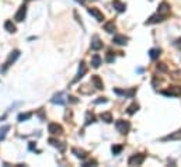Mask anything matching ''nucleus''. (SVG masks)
<instances>
[{
    "label": "nucleus",
    "mask_w": 181,
    "mask_h": 167,
    "mask_svg": "<svg viewBox=\"0 0 181 167\" xmlns=\"http://www.w3.org/2000/svg\"><path fill=\"white\" fill-rule=\"evenodd\" d=\"M18 56H20V51H13V52L10 54V56H9V59L6 60L4 66H3V67H0V70H2V72H6V70L9 69V67H10L11 65L14 63V62H16Z\"/></svg>",
    "instance_id": "nucleus-1"
},
{
    "label": "nucleus",
    "mask_w": 181,
    "mask_h": 167,
    "mask_svg": "<svg viewBox=\"0 0 181 167\" xmlns=\"http://www.w3.org/2000/svg\"><path fill=\"white\" fill-rule=\"evenodd\" d=\"M115 128L118 129V132H121V134H128L129 129H131V124H129L128 121L118 120L115 122Z\"/></svg>",
    "instance_id": "nucleus-2"
},
{
    "label": "nucleus",
    "mask_w": 181,
    "mask_h": 167,
    "mask_svg": "<svg viewBox=\"0 0 181 167\" xmlns=\"http://www.w3.org/2000/svg\"><path fill=\"white\" fill-rule=\"evenodd\" d=\"M146 156L145 154H133V156L129 157V160H128V164L129 166H141L143 161H145Z\"/></svg>",
    "instance_id": "nucleus-3"
},
{
    "label": "nucleus",
    "mask_w": 181,
    "mask_h": 167,
    "mask_svg": "<svg viewBox=\"0 0 181 167\" xmlns=\"http://www.w3.org/2000/svg\"><path fill=\"white\" fill-rule=\"evenodd\" d=\"M166 18H167V14H161V13H159L157 11V14L152 16L150 18L146 21V24H156V23H160V21L166 20Z\"/></svg>",
    "instance_id": "nucleus-4"
},
{
    "label": "nucleus",
    "mask_w": 181,
    "mask_h": 167,
    "mask_svg": "<svg viewBox=\"0 0 181 167\" xmlns=\"http://www.w3.org/2000/svg\"><path fill=\"white\" fill-rule=\"evenodd\" d=\"M89 14L94 17L97 21H102V20H104V14H102L101 11L98 10V9H96V7H91V9H89Z\"/></svg>",
    "instance_id": "nucleus-5"
},
{
    "label": "nucleus",
    "mask_w": 181,
    "mask_h": 167,
    "mask_svg": "<svg viewBox=\"0 0 181 167\" xmlns=\"http://www.w3.org/2000/svg\"><path fill=\"white\" fill-rule=\"evenodd\" d=\"M25 16H27V7H25V4H23V6L18 9V11H17L14 18H16V21H24Z\"/></svg>",
    "instance_id": "nucleus-6"
},
{
    "label": "nucleus",
    "mask_w": 181,
    "mask_h": 167,
    "mask_svg": "<svg viewBox=\"0 0 181 167\" xmlns=\"http://www.w3.org/2000/svg\"><path fill=\"white\" fill-rule=\"evenodd\" d=\"M48 131H49L52 135H59V134H62V132H63L62 127H60V125H58V124H55V122H52V124L48 125Z\"/></svg>",
    "instance_id": "nucleus-7"
},
{
    "label": "nucleus",
    "mask_w": 181,
    "mask_h": 167,
    "mask_svg": "<svg viewBox=\"0 0 181 167\" xmlns=\"http://www.w3.org/2000/svg\"><path fill=\"white\" fill-rule=\"evenodd\" d=\"M161 93L164 94V96H174V97H177V96H181V89L180 87H175V86H173L170 89V90H166V91H161Z\"/></svg>",
    "instance_id": "nucleus-8"
},
{
    "label": "nucleus",
    "mask_w": 181,
    "mask_h": 167,
    "mask_svg": "<svg viewBox=\"0 0 181 167\" xmlns=\"http://www.w3.org/2000/svg\"><path fill=\"white\" fill-rule=\"evenodd\" d=\"M135 89H132V90H121V89H115L114 93L115 94H119V96H124V97H133V94H135Z\"/></svg>",
    "instance_id": "nucleus-9"
},
{
    "label": "nucleus",
    "mask_w": 181,
    "mask_h": 167,
    "mask_svg": "<svg viewBox=\"0 0 181 167\" xmlns=\"http://www.w3.org/2000/svg\"><path fill=\"white\" fill-rule=\"evenodd\" d=\"M86 72H87V67H86L84 62H80V67H79V72H77V76L75 77V80H73V83H76L77 80H80L83 76L86 74Z\"/></svg>",
    "instance_id": "nucleus-10"
},
{
    "label": "nucleus",
    "mask_w": 181,
    "mask_h": 167,
    "mask_svg": "<svg viewBox=\"0 0 181 167\" xmlns=\"http://www.w3.org/2000/svg\"><path fill=\"white\" fill-rule=\"evenodd\" d=\"M63 97H65V96H63V93H58V94H55V96H53L51 101H52L53 104H59V105H63V104H66V100Z\"/></svg>",
    "instance_id": "nucleus-11"
},
{
    "label": "nucleus",
    "mask_w": 181,
    "mask_h": 167,
    "mask_svg": "<svg viewBox=\"0 0 181 167\" xmlns=\"http://www.w3.org/2000/svg\"><path fill=\"white\" fill-rule=\"evenodd\" d=\"M112 7H114L118 13H122V11L126 10V4L119 2V0H114V2H112Z\"/></svg>",
    "instance_id": "nucleus-12"
},
{
    "label": "nucleus",
    "mask_w": 181,
    "mask_h": 167,
    "mask_svg": "<svg viewBox=\"0 0 181 167\" xmlns=\"http://www.w3.org/2000/svg\"><path fill=\"white\" fill-rule=\"evenodd\" d=\"M112 42L117 44V45H125L128 42V37H125V35H115L112 38Z\"/></svg>",
    "instance_id": "nucleus-13"
},
{
    "label": "nucleus",
    "mask_w": 181,
    "mask_h": 167,
    "mask_svg": "<svg viewBox=\"0 0 181 167\" xmlns=\"http://www.w3.org/2000/svg\"><path fill=\"white\" fill-rule=\"evenodd\" d=\"M101 48H102V42L100 41L98 37H94L93 38V41H91V49L93 51H98V49H101Z\"/></svg>",
    "instance_id": "nucleus-14"
},
{
    "label": "nucleus",
    "mask_w": 181,
    "mask_h": 167,
    "mask_svg": "<svg viewBox=\"0 0 181 167\" xmlns=\"http://www.w3.org/2000/svg\"><path fill=\"white\" fill-rule=\"evenodd\" d=\"M91 82H93V84L96 86V89H98V90L104 89V84H102V80L100 79V76H93L91 77Z\"/></svg>",
    "instance_id": "nucleus-15"
},
{
    "label": "nucleus",
    "mask_w": 181,
    "mask_h": 167,
    "mask_svg": "<svg viewBox=\"0 0 181 167\" xmlns=\"http://www.w3.org/2000/svg\"><path fill=\"white\" fill-rule=\"evenodd\" d=\"M100 65H101V56H100L98 54L93 55V58H91V66L97 69V67H100Z\"/></svg>",
    "instance_id": "nucleus-16"
},
{
    "label": "nucleus",
    "mask_w": 181,
    "mask_h": 167,
    "mask_svg": "<svg viewBox=\"0 0 181 167\" xmlns=\"http://www.w3.org/2000/svg\"><path fill=\"white\" fill-rule=\"evenodd\" d=\"M159 13H161V14H170V6H168L166 2H163V3L159 6Z\"/></svg>",
    "instance_id": "nucleus-17"
},
{
    "label": "nucleus",
    "mask_w": 181,
    "mask_h": 167,
    "mask_svg": "<svg viewBox=\"0 0 181 167\" xmlns=\"http://www.w3.org/2000/svg\"><path fill=\"white\" fill-rule=\"evenodd\" d=\"M177 139H181V131H177L174 134L167 135L166 138H163V140H177Z\"/></svg>",
    "instance_id": "nucleus-18"
},
{
    "label": "nucleus",
    "mask_w": 181,
    "mask_h": 167,
    "mask_svg": "<svg viewBox=\"0 0 181 167\" xmlns=\"http://www.w3.org/2000/svg\"><path fill=\"white\" fill-rule=\"evenodd\" d=\"M104 30L110 34L114 32V31H115V24H114V21H108V23L104 24Z\"/></svg>",
    "instance_id": "nucleus-19"
},
{
    "label": "nucleus",
    "mask_w": 181,
    "mask_h": 167,
    "mask_svg": "<svg viewBox=\"0 0 181 167\" xmlns=\"http://www.w3.org/2000/svg\"><path fill=\"white\" fill-rule=\"evenodd\" d=\"M160 54H161V51H160V49H157V48H153V49L149 51V56H150L153 60L157 59V58L160 56Z\"/></svg>",
    "instance_id": "nucleus-20"
},
{
    "label": "nucleus",
    "mask_w": 181,
    "mask_h": 167,
    "mask_svg": "<svg viewBox=\"0 0 181 167\" xmlns=\"http://www.w3.org/2000/svg\"><path fill=\"white\" fill-rule=\"evenodd\" d=\"M9 131H10V125H3V127L0 128V140H3L6 138Z\"/></svg>",
    "instance_id": "nucleus-21"
},
{
    "label": "nucleus",
    "mask_w": 181,
    "mask_h": 167,
    "mask_svg": "<svg viewBox=\"0 0 181 167\" xmlns=\"http://www.w3.org/2000/svg\"><path fill=\"white\" fill-rule=\"evenodd\" d=\"M4 28H6V31H9V32H16V25H14L10 20H7L6 23H4Z\"/></svg>",
    "instance_id": "nucleus-22"
},
{
    "label": "nucleus",
    "mask_w": 181,
    "mask_h": 167,
    "mask_svg": "<svg viewBox=\"0 0 181 167\" xmlns=\"http://www.w3.org/2000/svg\"><path fill=\"white\" fill-rule=\"evenodd\" d=\"M33 117V114L31 112H25V114H20V115H18V117H17V120L20 121V122H24V121H27V120H30V118Z\"/></svg>",
    "instance_id": "nucleus-23"
},
{
    "label": "nucleus",
    "mask_w": 181,
    "mask_h": 167,
    "mask_svg": "<svg viewBox=\"0 0 181 167\" xmlns=\"http://www.w3.org/2000/svg\"><path fill=\"white\" fill-rule=\"evenodd\" d=\"M100 118H101L104 122H107V124H110V122H112V115L110 112H104L100 115Z\"/></svg>",
    "instance_id": "nucleus-24"
},
{
    "label": "nucleus",
    "mask_w": 181,
    "mask_h": 167,
    "mask_svg": "<svg viewBox=\"0 0 181 167\" xmlns=\"http://www.w3.org/2000/svg\"><path fill=\"white\" fill-rule=\"evenodd\" d=\"M138 110H139V105L136 103H133L132 105H129V107H128V114H129V115H133V114H135Z\"/></svg>",
    "instance_id": "nucleus-25"
},
{
    "label": "nucleus",
    "mask_w": 181,
    "mask_h": 167,
    "mask_svg": "<svg viewBox=\"0 0 181 167\" xmlns=\"http://www.w3.org/2000/svg\"><path fill=\"white\" fill-rule=\"evenodd\" d=\"M49 143L53 145V146H56V147H59L62 152L65 150V145H60V142H58L56 139H52V138H51V139H49Z\"/></svg>",
    "instance_id": "nucleus-26"
},
{
    "label": "nucleus",
    "mask_w": 181,
    "mask_h": 167,
    "mask_svg": "<svg viewBox=\"0 0 181 167\" xmlns=\"http://www.w3.org/2000/svg\"><path fill=\"white\" fill-rule=\"evenodd\" d=\"M72 152L76 154V157H79V159H86V157H87L86 152H83V150H77V149H73Z\"/></svg>",
    "instance_id": "nucleus-27"
},
{
    "label": "nucleus",
    "mask_w": 181,
    "mask_h": 167,
    "mask_svg": "<svg viewBox=\"0 0 181 167\" xmlns=\"http://www.w3.org/2000/svg\"><path fill=\"white\" fill-rule=\"evenodd\" d=\"M91 122H94V115L89 111V112L86 114V125H90Z\"/></svg>",
    "instance_id": "nucleus-28"
},
{
    "label": "nucleus",
    "mask_w": 181,
    "mask_h": 167,
    "mask_svg": "<svg viewBox=\"0 0 181 167\" xmlns=\"http://www.w3.org/2000/svg\"><path fill=\"white\" fill-rule=\"evenodd\" d=\"M122 149H124V147H122L121 145H114V146L111 147V152H112L114 154H119V153L122 152Z\"/></svg>",
    "instance_id": "nucleus-29"
},
{
    "label": "nucleus",
    "mask_w": 181,
    "mask_h": 167,
    "mask_svg": "<svg viewBox=\"0 0 181 167\" xmlns=\"http://www.w3.org/2000/svg\"><path fill=\"white\" fill-rule=\"evenodd\" d=\"M114 60H115V56L112 55V52H108V55H107V62L111 63V62H114Z\"/></svg>",
    "instance_id": "nucleus-30"
},
{
    "label": "nucleus",
    "mask_w": 181,
    "mask_h": 167,
    "mask_svg": "<svg viewBox=\"0 0 181 167\" xmlns=\"http://www.w3.org/2000/svg\"><path fill=\"white\" fill-rule=\"evenodd\" d=\"M101 103H107V98L101 97V98H98V100H96V104H101Z\"/></svg>",
    "instance_id": "nucleus-31"
},
{
    "label": "nucleus",
    "mask_w": 181,
    "mask_h": 167,
    "mask_svg": "<svg viewBox=\"0 0 181 167\" xmlns=\"http://www.w3.org/2000/svg\"><path fill=\"white\" fill-rule=\"evenodd\" d=\"M30 150H35V145H34V142L30 143Z\"/></svg>",
    "instance_id": "nucleus-32"
},
{
    "label": "nucleus",
    "mask_w": 181,
    "mask_h": 167,
    "mask_svg": "<svg viewBox=\"0 0 181 167\" xmlns=\"http://www.w3.org/2000/svg\"><path fill=\"white\" fill-rule=\"evenodd\" d=\"M77 3H80V4H84V0H76Z\"/></svg>",
    "instance_id": "nucleus-33"
}]
</instances>
